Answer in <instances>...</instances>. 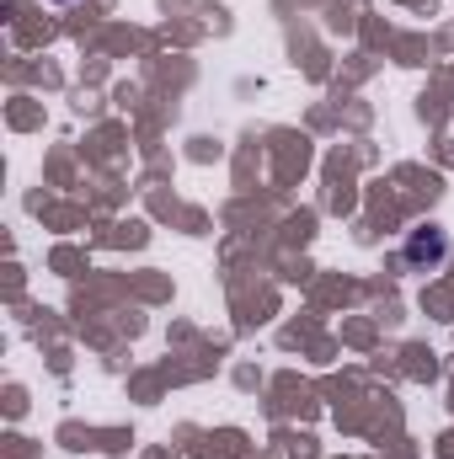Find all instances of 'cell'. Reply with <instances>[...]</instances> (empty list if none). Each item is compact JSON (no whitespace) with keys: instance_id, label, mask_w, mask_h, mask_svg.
Here are the masks:
<instances>
[{"instance_id":"7a4b0ae2","label":"cell","mask_w":454,"mask_h":459,"mask_svg":"<svg viewBox=\"0 0 454 459\" xmlns=\"http://www.w3.org/2000/svg\"><path fill=\"white\" fill-rule=\"evenodd\" d=\"M59 5H70V0H59Z\"/></svg>"},{"instance_id":"6da1fadb","label":"cell","mask_w":454,"mask_h":459,"mask_svg":"<svg viewBox=\"0 0 454 459\" xmlns=\"http://www.w3.org/2000/svg\"><path fill=\"white\" fill-rule=\"evenodd\" d=\"M444 251H450V240H444V230H417L412 240H406V262L412 267H423V262H444Z\"/></svg>"}]
</instances>
